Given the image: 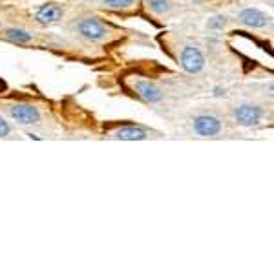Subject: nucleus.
I'll return each instance as SVG.
<instances>
[{
  "label": "nucleus",
  "mask_w": 274,
  "mask_h": 274,
  "mask_svg": "<svg viewBox=\"0 0 274 274\" xmlns=\"http://www.w3.org/2000/svg\"><path fill=\"white\" fill-rule=\"evenodd\" d=\"M148 2V8L155 13V15H165V13L170 11L172 4L170 0H146Z\"/></svg>",
  "instance_id": "11"
},
{
  "label": "nucleus",
  "mask_w": 274,
  "mask_h": 274,
  "mask_svg": "<svg viewBox=\"0 0 274 274\" xmlns=\"http://www.w3.org/2000/svg\"><path fill=\"white\" fill-rule=\"evenodd\" d=\"M63 15H64V9L61 8L58 4H46L38 9L37 15H35V18H37L38 24L50 26V24H55V22L61 21Z\"/></svg>",
  "instance_id": "7"
},
{
  "label": "nucleus",
  "mask_w": 274,
  "mask_h": 274,
  "mask_svg": "<svg viewBox=\"0 0 274 274\" xmlns=\"http://www.w3.org/2000/svg\"><path fill=\"white\" fill-rule=\"evenodd\" d=\"M77 33L91 42H101L108 37V28L95 17H84L75 24Z\"/></svg>",
  "instance_id": "1"
},
{
  "label": "nucleus",
  "mask_w": 274,
  "mask_h": 274,
  "mask_svg": "<svg viewBox=\"0 0 274 274\" xmlns=\"http://www.w3.org/2000/svg\"><path fill=\"white\" fill-rule=\"evenodd\" d=\"M263 117V112L260 106L254 104H241L234 110V121L240 126H256Z\"/></svg>",
  "instance_id": "5"
},
{
  "label": "nucleus",
  "mask_w": 274,
  "mask_h": 274,
  "mask_svg": "<svg viewBox=\"0 0 274 274\" xmlns=\"http://www.w3.org/2000/svg\"><path fill=\"white\" fill-rule=\"evenodd\" d=\"M194 132L200 137H218L223 130L220 117L210 115V113H201L194 117Z\"/></svg>",
  "instance_id": "3"
},
{
  "label": "nucleus",
  "mask_w": 274,
  "mask_h": 274,
  "mask_svg": "<svg viewBox=\"0 0 274 274\" xmlns=\"http://www.w3.org/2000/svg\"><path fill=\"white\" fill-rule=\"evenodd\" d=\"M9 115L17 123L26 126L41 123V112H38L37 106H31V104H13L11 108H9Z\"/></svg>",
  "instance_id": "4"
},
{
  "label": "nucleus",
  "mask_w": 274,
  "mask_h": 274,
  "mask_svg": "<svg viewBox=\"0 0 274 274\" xmlns=\"http://www.w3.org/2000/svg\"><path fill=\"white\" fill-rule=\"evenodd\" d=\"M135 0H103V6L108 9H128Z\"/></svg>",
  "instance_id": "12"
},
{
  "label": "nucleus",
  "mask_w": 274,
  "mask_h": 274,
  "mask_svg": "<svg viewBox=\"0 0 274 274\" xmlns=\"http://www.w3.org/2000/svg\"><path fill=\"white\" fill-rule=\"evenodd\" d=\"M2 33L13 44H28V42L33 41V33H29L28 29L22 28H6Z\"/></svg>",
  "instance_id": "10"
},
{
  "label": "nucleus",
  "mask_w": 274,
  "mask_h": 274,
  "mask_svg": "<svg viewBox=\"0 0 274 274\" xmlns=\"http://www.w3.org/2000/svg\"><path fill=\"white\" fill-rule=\"evenodd\" d=\"M179 63H181V68L187 73H200L201 70L205 68V57L201 53V50L198 46L188 44L183 48L181 57H179Z\"/></svg>",
  "instance_id": "2"
},
{
  "label": "nucleus",
  "mask_w": 274,
  "mask_h": 274,
  "mask_svg": "<svg viewBox=\"0 0 274 274\" xmlns=\"http://www.w3.org/2000/svg\"><path fill=\"white\" fill-rule=\"evenodd\" d=\"M225 22L227 21H212V22H208V26H210V28H223Z\"/></svg>",
  "instance_id": "14"
},
{
  "label": "nucleus",
  "mask_w": 274,
  "mask_h": 274,
  "mask_svg": "<svg viewBox=\"0 0 274 274\" xmlns=\"http://www.w3.org/2000/svg\"><path fill=\"white\" fill-rule=\"evenodd\" d=\"M112 137L113 139H121V141H143V139L148 137V133H146V130L139 128V126L128 125L119 126L117 130H113Z\"/></svg>",
  "instance_id": "9"
},
{
  "label": "nucleus",
  "mask_w": 274,
  "mask_h": 274,
  "mask_svg": "<svg viewBox=\"0 0 274 274\" xmlns=\"http://www.w3.org/2000/svg\"><path fill=\"white\" fill-rule=\"evenodd\" d=\"M135 91L137 95L141 97L146 103H159L163 99V91L159 86H155L150 81H137L135 83Z\"/></svg>",
  "instance_id": "8"
},
{
  "label": "nucleus",
  "mask_w": 274,
  "mask_h": 274,
  "mask_svg": "<svg viewBox=\"0 0 274 274\" xmlns=\"http://www.w3.org/2000/svg\"><path fill=\"white\" fill-rule=\"evenodd\" d=\"M9 132H11V128H9V125L6 123L2 117H0V137H8Z\"/></svg>",
  "instance_id": "13"
},
{
  "label": "nucleus",
  "mask_w": 274,
  "mask_h": 274,
  "mask_svg": "<svg viewBox=\"0 0 274 274\" xmlns=\"http://www.w3.org/2000/svg\"><path fill=\"white\" fill-rule=\"evenodd\" d=\"M238 18H240L241 24L249 26V28H265L270 22L269 15H265V13L260 11V9H252V8L243 9V11L238 15Z\"/></svg>",
  "instance_id": "6"
}]
</instances>
